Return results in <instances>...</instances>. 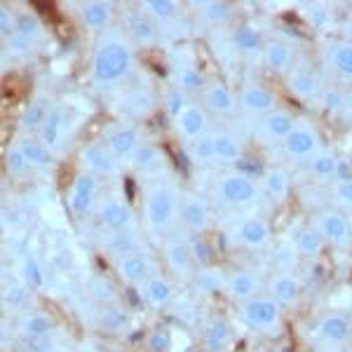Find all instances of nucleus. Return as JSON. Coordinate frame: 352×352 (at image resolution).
<instances>
[{
    "instance_id": "nucleus-1",
    "label": "nucleus",
    "mask_w": 352,
    "mask_h": 352,
    "mask_svg": "<svg viewBox=\"0 0 352 352\" xmlns=\"http://www.w3.org/2000/svg\"><path fill=\"white\" fill-rule=\"evenodd\" d=\"M134 71V45L122 31L101 33L92 54V80L101 87L122 82Z\"/></svg>"
},
{
    "instance_id": "nucleus-2",
    "label": "nucleus",
    "mask_w": 352,
    "mask_h": 352,
    "mask_svg": "<svg viewBox=\"0 0 352 352\" xmlns=\"http://www.w3.org/2000/svg\"><path fill=\"white\" fill-rule=\"evenodd\" d=\"M181 219V192L169 181L157 179L146 188L144 221L153 232H169Z\"/></svg>"
},
{
    "instance_id": "nucleus-3",
    "label": "nucleus",
    "mask_w": 352,
    "mask_h": 352,
    "mask_svg": "<svg viewBox=\"0 0 352 352\" xmlns=\"http://www.w3.org/2000/svg\"><path fill=\"white\" fill-rule=\"evenodd\" d=\"M258 186L252 176L242 172H226L217 181V200L228 207H244V204L256 202Z\"/></svg>"
},
{
    "instance_id": "nucleus-4",
    "label": "nucleus",
    "mask_w": 352,
    "mask_h": 352,
    "mask_svg": "<svg viewBox=\"0 0 352 352\" xmlns=\"http://www.w3.org/2000/svg\"><path fill=\"white\" fill-rule=\"evenodd\" d=\"M240 312L249 327L258 329L265 333H275L282 322V305L270 296H256L252 300H244Z\"/></svg>"
},
{
    "instance_id": "nucleus-5",
    "label": "nucleus",
    "mask_w": 352,
    "mask_h": 352,
    "mask_svg": "<svg viewBox=\"0 0 352 352\" xmlns=\"http://www.w3.org/2000/svg\"><path fill=\"white\" fill-rule=\"evenodd\" d=\"M282 148L289 157L294 160H310L315 153H320L324 148L322 144V134L317 132L315 124L305 122V120H296L294 129L289 132V136L282 141Z\"/></svg>"
},
{
    "instance_id": "nucleus-6",
    "label": "nucleus",
    "mask_w": 352,
    "mask_h": 352,
    "mask_svg": "<svg viewBox=\"0 0 352 352\" xmlns=\"http://www.w3.org/2000/svg\"><path fill=\"white\" fill-rule=\"evenodd\" d=\"M80 167L82 172L92 176H113L120 174V160L113 155V151L106 146V141H89L87 146H82L80 151Z\"/></svg>"
},
{
    "instance_id": "nucleus-7",
    "label": "nucleus",
    "mask_w": 352,
    "mask_h": 352,
    "mask_svg": "<svg viewBox=\"0 0 352 352\" xmlns=\"http://www.w3.org/2000/svg\"><path fill=\"white\" fill-rule=\"evenodd\" d=\"M181 221L190 235H202L212 226V207L200 192H181Z\"/></svg>"
},
{
    "instance_id": "nucleus-8",
    "label": "nucleus",
    "mask_w": 352,
    "mask_h": 352,
    "mask_svg": "<svg viewBox=\"0 0 352 352\" xmlns=\"http://www.w3.org/2000/svg\"><path fill=\"white\" fill-rule=\"evenodd\" d=\"M144 136H141L139 127H134L132 122H122V124H113V127L106 132V146L113 151V155L120 162L132 160V155L144 146Z\"/></svg>"
},
{
    "instance_id": "nucleus-9",
    "label": "nucleus",
    "mask_w": 352,
    "mask_h": 352,
    "mask_svg": "<svg viewBox=\"0 0 352 352\" xmlns=\"http://www.w3.org/2000/svg\"><path fill=\"white\" fill-rule=\"evenodd\" d=\"M285 80H287L289 92L300 101H310L322 94L320 76L315 73L310 61H296V64L292 66V71L285 76Z\"/></svg>"
},
{
    "instance_id": "nucleus-10",
    "label": "nucleus",
    "mask_w": 352,
    "mask_h": 352,
    "mask_svg": "<svg viewBox=\"0 0 352 352\" xmlns=\"http://www.w3.org/2000/svg\"><path fill=\"white\" fill-rule=\"evenodd\" d=\"M204 111L214 113L219 118H230L240 109V96H237L223 80H209L202 89Z\"/></svg>"
},
{
    "instance_id": "nucleus-11",
    "label": "nucleus",
    "mask_w": 352,
    "mask_h": 352,
    "mask_svg": "<svg viewBox=\"0 0 352 352\" xmlns=\"http://www.w3.org/2000/svg\"><path fill=\"white\" fill-rule=\"evenodd\" d=\"M96 200H99V179L87 172L78 174L68 190V209L76 217H85L96 207Z\"/></svg>"
},
{
    "instance_id": "nucleus-12",
    "label": "nucleus",
    "mask_w": 352,
    "mask_h": 352,
    "mask_svg": "<svg viewBox=\"0 0 352 352\" xmlns=\"http://www.w3.org/2000/svg\"><path fill=\"white\" fill-rule=\"evenodd\" d=\"M315 226H317V230L324 235V240L331 242L333 247H348V244L352 242L350 221L336 207L322 209V212L315 217Z\"/></svg>"
},
{
    "instance_id": "nucleus-13",
    "label": "nucleus",
    "mask_w": 352,
    "mask_h": 352,
    "mask_svg": "<svg viewBox=\"0 0 352 352\" xmlns=\"http://www.w3.org/2000/svg\"><path fill=\"white\" fill-rule=\"evenodd\" d=\"M43 38V24L38 19V14H31V12H24L16 16V26H14V33L8 38V50L14 54H26L41 43Z\"/></svg>"
},
{
    "instance_id": "nucleus-14",
    "label": "nucleus",
    "mask_w": 352,
    "mask_h": 352,
    "mask_svg": "<svg viewBox=\"0 0 352 352\" xmlns=\"http://www.w3.org/2000/svg\"><path fill=\"white\" fill-rule=\"evenodd\" d=\"M232 240L244 249H252V252H261L272 242V228L263 217H249L242 223L235 226L232 230Z\"/></svg>"
},
{
    "instance_id": "nucleus-15",
    "label": "nucleus",
    "mask_w": 352,
    "mask_h": 352,
    "mask_svg": "<svg viewBox=\"0 0 352 352\" xmlns=\"http://www.w3.org/2000/svg\"><path fill=\"white\" fill-rule=\"evenodd\" d=\"M96 217H99V223L111 232L134 230V226H136L132 207H129L127 202L118 200V197H106L104 202H99Z\"/></svg>"
},
{
    "instance_id": "nucleus-16",
    "label": "nucleus",
    "mask_w": 352,
    "mask_h": 352,
    "mask_svg": "<svg viewBox=\"0 0 352 352\" xmlns=\"http://www.w3.org/2000/svg\"><path fill=\"white\" fill-rule=\"evenodd\" d=\"M352 336V324L345 315L340 312H327L315 327V338L317 343L327 345V348H340L343 343H348Z\"/></svg>"
},
{
    "instance_id": "nucleus-17",
    "label": "nucleus",
    "mask_w": 352,
    "mask_h": 352,
    "mask_svg": "<svg viewBox=\"0 0 352 352\" xmlns=\"http://www.w3.org/2000/svg\"><path fill=\"white\" fill-rule=\"evenodd\" d=\"M240 106L249 116L265 118V116H270L272 111H277V96L272 89L265 87V85L249 82V85H244L240 92Z\"/></svg>"
},
{
    "instance_id": "nucleus-18",
    "label": "nucleus",
    "mask_w": 352,
    "mask_h": 352,
    "mask_svg": "<svg viewBox=\"0 0 352 352\" xmlns=\"http://www.w3.org/2000/svg\"><path fill=\"white\" fill-rule=\"evenodd\" d=\"M124 36L132 45L139 47H153L157 43V24L151 19L144 10H129L124 14Z\"/></svg>"
},
{
    "instance_id": "nucleus-19",
    "label": "nucleus",
    "mask_w": 352,
    "mask_h": 352,
    "mask_svg": "<svg viewBox=\"0 0 352 352\" xmlns=\"http://www.w3.org/2000/svg\"><path fill=\"white\" fill-rule=\"evenodd\" d=\"M174 124L181 139L192 144V141H197L209 132V113L200 104H188L186 111L174 120Z\"/></svg>"
},
{
    "instance_id": "nucleus-20",
    "label": "nucleus",
    "mask_w": 352,
    "mask_h": 352,
    "mask_svg": "<svg viewBox=\"0 0 352 352\" xmlns=\"http://www.w3.org/2000/svg\"><path fill=\"white\" fill-rule=\"evenodd\" d=\"M116 272L124 285H144L153 275V263L146 252H134L122 258H116Z\"/></svg>"
},
{
    "instance_id": "nucleus-21",
    "label": "nucleus",
    "mask_w": 352,
    "mask_h": 352,
    "mask_svg": "<svg viewBox=\"0 0 352 352\" xmlns=\"http://www.w3.org/2000/svg\"><path fill=\"white\" fill-rule=\"evenodd\" d=\"M164 261H167L169 270L174 272L176 277H192L195 272V261L190 256V247H188V240L184 237H169L164 242Z\"/></svg>"
},
{
    "instance_id": "nucleus-22",
    "label": "nucleus",
    "mask_w": 352,
    "mask_h": 352,
    "mask_svg": "<svg viewBox=\"0 0 352 352\" xmlns=\"http://www.w3.org/2000/svg\"><path fill=\"white\" fill-rule=\"evenodd\" d=\"M80 21L85 28L96 33H106L111 31L113 16H116V5L113 3H104V0H89V3L80 5Z\"/></svg>"
},
{
    "instance_id": "nucleus-23",
    "label": "nucleus",
    "mask_w": 352,
    "mask_h": 352,
    "mask_svg": "<svg viewBox=\"0 0 352 352\" xmlns=\"http://www.w3.org/2000/svg\"><path fill=\"white\" fill-rule=\"evenodd\" d=\"M261 287H263L261 277L252 270H235L226 277V292H228L230 298L240 300V303L261 296Z\"/></svg>"
},
{
    "instance_id": "nucleus-24",
    "label": "nucleus",
    "mask_w": 352,
    "mask_h": 352,
    "mask_svg": "<svg viewBox=\"0 0 352 352\" xmlns=\"http://www.w3.org/2000/svg\"><path fill=\"white\" fill-rule=\"evenodd\" d=\"M129 167L136 169L139 174L155 179V176L164 174V169H167V160H164V153L157 148L155 144H144L132 155V160H129Z\"/></svg>"
},
{
    "instance_id": "nucleus-25",
    "label": "nucleus",
    "mask_w": 352,
    "mask_h": 352,
    "mask_svg": "<svg viewBox=\"0 0 352 352\" xmlns=\"http://www.w3.org/2000/svg\"><path fill=\"white\" fill-rule=\"evenodd\" d=\"M157 106V99L151 89H132L120 99L118 109L124 118H132V120H139V118H148Z\"/></svg>"
},
{
    "instance_id": "nucleus-26",
    "label": "nucleus",
    "mask_w": 352,
    "mask_h": 352,
    "mask_svg": "<svg viewBox=\"0 0 352 352\" xmlns=\"http://www.w3.org/2000/svg\"><path fill=\"white\" fill-rule=\"evenodd\" d=\"M261 56H263L265 68L275 73V76H287V73L292 71V66L296 64V61H294L292 45H287L285 41H268Z\"/></svg>"
},
{
    "instance_id": "nucleus-27",
    "label": "nucleus",
    "mask_w": 352,
    "mask_h": 352,
    "mask_svg": "<svg viewBox=\"0 0 352 352\" xmlns=\"http://www.w3.org/2000/svg\"><path fill=\"white\" fill-rule=\"evenodd\" d=\"M141 294H144L146 303L153 305V308H167V305H172V300L176 296V289L172 285V280L153 272L148 280L141 285Z\"/></svg>"
},
{
    "instance_id": "nucleus-28",
    "label": "nucleus",
    "mask_w": 352,
    "mask_h": 352,
    "mask_svg": "<svg viewBox=\"0 0 352 352\" xmlns=\"http://www.w3.org/2000/svg\"><path fill=\"white\" fill-rule=\"evenodd\" d=\"M270 298L280 305H294L300 296V280L294 272H275L268 282Z\"/></svg>"
},
{
    "instance_id": "nucleus-29",
    "label": "nucleus",
    "mask_w": 352,
    "mask_h": 352,
    "mask_svg": "<svg viewBox=\"0 0 352 352\" xmlns=\"http://www.w3.org/2000/svg\"><path fill=\"white\" fill-rule=\"evenodd\" d=\"M64 132H66V111L61 106H50L47 120H45L43 129L38 132V139L54 153L61 146V141H64Z\"/></svg>"
},
{
    "instance_id": "nucleus-30",
    "label": "nucleus",
    "mask_w": 352,
    "mask_h": 352,
    "mask_svg": "<svg viewBox=\"0 0 352 352\" xmlns=\"http://www.w3.org/2000/svg\"><path fill=\"white\" fill-rule=\"evenodd\" d=\"M296 124V118L287 111H272L270 116L261 118L258 120V132L265 136V139H272V141H285L289 132L294 129Z\"/></svg>"
},
{
    "instance_id": "nucleus-31",
    "label": "nucleus",
    "mask_w": 352,
    "mask_h": 352,
    "mask_svg": "<svg viewBox=\"0 0 352 352\" xmlns=\"http://www.w3.org/2000/svg\"><path fill=\"white\" fill-rule=\"evenodd\" d=\"M261 188H263L272 200L282 202L289 197V192H292V179H289V172L285 167H280V164H275V167H268L261 172Z\"/></svg>"
},
{
    "instance_id": "nucleus-32",
    "label": "nucleus",
    "mask_w": 352,
    "mask_h": 352,
    "mask_svg": "<svg viewBox=\"0 0 352 352\" xmlns=\"http://www.w3.org/2000/svg\"><path fill=\"white\" fill-rule=\"evenodd\" d=\"M232 45H235V50L240 54H261L265 47V41H263V33H261L258 26L254 24H240L235 26V31H232Z\"/></svg>"
},
{
    "instance_id": "nucleus-33",
    "label": "nucleus",
    "mask_w": 352,
    "mask_h": 352,
    "mask_svg": "<svg viewBox=\"0 0 352 352\" xmlns=\"http://www.w3.org/2000/svg\"><path fill=\"white\" fill-rule=\"evenodd\" d=\"M327 61L338 78L352 82V41H336L329 45Z\"/></svg>"
},
{
    "instance_id": "nucleus-34",
    "label": "nucleus",
    "mask_w": 352,
    "mask_h": 352,
    "mask_svg": "<svg viewBox=\"0 0 352 352\" xmlns=\"http://www.w3.org/2000/svg\"><path fill=\"white\" fill-rule=\"evenodd\" d=\"M232 343V329L226 320H212L204 329V350L207 352H226Z\"/></svg>"
},
{
    "instance_id": "nucleus-35",
    "label": "nucleus",
    "mask_w": 352,
    "mask_h": 352,
    "mask_svg": "<svg viewBox=\"0 0 352 352\" xmlns=\"http://www.w3.org/2000/svg\"><path fill=\"white\" fill-rule=\"evenodd\" d=\"M104 247L111 256L116 258H122L127 254H134V252H141V242L139 237L134 235V230H118V232H106L104 237Z\"/></svg>"
},
{
    "instance_id": "nucleus-36",
    "label": "nucleus",
    "mask_w": 352,
    "mask_h": 352,
    "mask_svg": "<svg viewBox=\"0 0 352 352\" xmlns=\"http://www.w3.org/2000/svg\"><path fill=\"white\" fill-rule=\"evenodd\" d=\"M192 287L202 294V296H212L217 292H226V275L219 268H212V265H204V268H197L192 272Z\"/></svg>"
},
{
    "instance_id": "nucleus-37",
    "label": "nucleus",
    "mask_w": 352,
    "mask_h": 352,
    "mask_svg": "<svg viewBox=\"0 0 352 352\" xmlns=\"http://www.w3.org/2000/svg\"><path fill=\"white\" fill-rule=\"evenodd\" d=\"M19 146L33 169H50L54 164V153L50 151L41 139L24 136V139H19Z\"/></svg>"
},
{
    "instance_id": "nucleus-38",
    "label": "nucleus",
    "mask_w": 352,
    "mask_h": 352,
    "mask_svg": "<svg viewBox=\"0 0 352 352\" xmlns=\"http://www.w3.org/2000/svg\"><path fill=\"white\" fill-rule=\"evenodd\" d=\"M19 277L28 289H33V292H45V289H47L45 268L33 254H26V256L19 261Z\"/></svg>"
},
{
    "instance_id": "nucleus-39",
    "label": "nucleus",
    "mask_w": 352,
    "mask_h": 352,
    "mask_svg": "<svg viewBox=\"0 0 352 352\" xmlns=\"http://www.w3.org/2000/svg\"><path fill=\"white\" fill-rule=\"evenodd\" d=\"M54 329V320L47 312H26L19 322V333L24 338H45Z\"/></svg>"
},
{
    "instance_id": "nucleus-40",
    "label": "nucleus",
    "mask_w": 352,
    "mask_h": 352,
    "mask_svg": "<svg viewBox=\"0 0 352 352\" xmlns=\"http://www.w3.org/2000/svg\"><path fill=\"white\" fill-rule=\"evenodd\" d=\"M139 8L155 21L157 28L172 26L179 19V3H174V0H146Z\"/></svg>"
},
{
    "instance_id": "nucleus-41",
    "label": "nucleus",
    "mask_w": 352,
    "mask_h": 352,
    "mask_svg": "<svg viewBox=\"0 0 352 352\" xmlns=\"http://www.w3.org/2000/svg\"><path fill=\"white\" fill-rule=\"evenodd\" d=\"M296 247H298V252H300V256H308V258H317L322 252H324V247H327V240H324V235H322L320 230H317V226L312 223V226H305V228H300L296 232Z\"/></svg>"
},
{
    "instance_id": "nucleus-42",
    "label": "nucleus",
    "mask_w": 352,
    "mask_h": 352,
    "mask_svg": "<svg viewBox=\"0 0 352 352\" xmlns=\"http://www.w3.org/2000/svg\"><path fill=\"white\" fill-rule=\"evenodd\" d=\"M47 113H50V106L45 104L43 99H33L26 104V109L21 111L19 116V129L26 134H33V132H41L45 120H47Z\"/></svg>"
},
{
    "instance_id": "nucleus-43",
    "label": "nucleus",
    "mask_w": 352,
    "mask_h": 352,
    "mask_svg": "<svg viewBox=\"0 0 352 352\" xmlns=\"http://www.w3.org/2000/svg\"><path fill=\"white\" fill-rule=\"evenodd\" d=\"M338 160L340 157L336 155L333 151L329 148H322L320 153L308 160V172L320 181H327V179H336V172H338Z\"/></svg>"
},
{
    "instance_id": "nucleus-44",
    "label": "nucleus",
    "mask_w": 352,
    "mask_h": 352,
    "mask_svg": "<svg viewBox=\"0 0 352 352\" xmlns=\"http://www.w3.org/2000/svg\"><path fill=\"white\" fill-rule=\"evenodd\" d=\"M244 157V144L230 132H217V162L237 164Z\"/></svg>"
},
{
    "instance_id": "nucleus-45",
    "label": "nucleus",
    "mask_w": 352,
    "mask_h": 352,
    "mask_svg": "<svg viewBox=\"0 0 352 352\" xmlns=\"http://www.w3.org/2000/svg\"><path fill=\"white\" fill-rule=\"evenodd\" d=\"M174 87H179L181 92L186 94H195V92H202L204 87H207V78H204V73L200 68L195 66H179L174 73Z\"/></svg>"
},
{
    "instance_id": "nucleus-46",
    "label": "nucleus",
    "mask_w": 352,
    "mask_h": 352,
    "mask_svg": "<svg viewBox=\"0 0 352 352\" xmlns=\"http://www.w3.org/2000/svg\"><path fill=\"white\" fill-rule=\"evenodd\" d=\"M197 10H200L202 19L212 26H226L232 21V8L228 3H221V0H204V3H197Z\"/></svg>"
},
{
    "instance_id": "nucleus-47",
    "label": "nucleus",
    "mask_w": 352,
    "mask_h": 352,
    "mask_svg": "<svg viewBox=\"0 0 352 352\" xmlns=\"http://www.w3.org/2000/svg\"><path fill=\"white\" fill-rule=\"evenodd\" d=\"M5 169H8V174L12 176L14 181H21L26 179L28 174H31V164H28L24 151H21L19 141H14V144H10V148L5 151Z\"/></svg>"
},
{
    "instance_id": "nucleus-48",
    "label": "nucleus",
    "mask_w": 352,
    "mask_h": 352,
    "mask_svg": "<svg viewBox=\"0 0 352 352\" xmlns=\"http://www.w3.org/2000/svg\"><path fill=\"white\" fill-rule=\"evenodd\" d=\"M190 157L195 164L217 162V132H207L190 144Z\"/></svg>"
},
{
    "instance_id": "nucleus-49",
    "label": "nucleus",
    "mask_w": 352,
    "mask_h": 352,
    "mask_svg": "<svg viewBox=\"0 0 352 352\" xmlns=\"http://www.w3.org/2000/svg\"><path fill=\"white\" fill-rule=\"evenodd\" d=\"M298 247H296V240H282L280 244L275 247V256H272V261H275V268L277 272H294V268H296L298 263Z\"/></svg>"
},
{
    "instance_id": "nucleus-50",
    "label": "nucleus",
    "mask_w": 352,
    "mask_h": 352,
    "mask_svg": "<svg viewBox=\"0 0 352 352\" xmlns=\"http://www.w3.org/2000/svg\"><path fill=\"white\" fill-rule=\"evenodd\" d=\"M87 292L96 303L106 305V308H109V305H118V289L111 280H106V277H89Z\"/></svg>"
},
{
    "instance_id": "nucleus-51",
    "label": "nucleus",
    "mask_w": 352,
    "mask_h": 352,
    "mask_svg": "<svg viewBox=\"0 0 352 352\" xmlns=\"http://www.w3.org/2000/svg\"><path fill=\"white\" fill-rule=\"evenodd\" d=\"M31 294L33 289H28L24 282H14V285H5L3 289V303L10 310H26L31 305Z\"/></svg>"
},
{
    "instance_id": "nucleus-52",
    "label": "nucleus",
    "mask_w": 352,
    "mask_h": 352,
    "mask_svg": "<svg viewBox=\"0 0 352 352\" xmlns=\"http://www.w3.org/2000/svg\"><path fill=\"white\" fill-rule=\"evenodd\" d=\"M303 19L308 21V24L315 28V31H329V28L333 26V12L327 8V5H320V3H315V5H303Z\"/></svg>"
},
{
    "instance_id": "nucleus-53",
    "label": "nucleus",
    "mask_w": 352,
    "mask_h": 352,
    "mask_svg": "<svg viewBox=\"0 0 352 352\" xmlns=\"http://www.w3.org/2000/svg\"><path fill=\"white\" fill-rule=\"evenodd\" d=\"M99 324L109 329V331H122L129 324V315L120 305H109V308L99 312Z\"/></svg>"
},
{
    "instance_id": "nucleus-54",
    "label": "nucleus",
    "mask_w": 352,
    "mask_h": 352,
    "mask_svg": "<svg viewBox=\"0 0 352 352\" xmlns=\"http://www.w3.org/2000/svg\"><path fill=\"white\" fill-rule=\"evenodd\" d=\"M188 94L181 92L179 87H172L164 92V111H167V116L172 118V120H176V118L181 116V113L186 111V106H188Z\"/></svg>"
},
{
    "instance_id": "nucleus-55",
    "label": "nucleus",
    "mask_w": 352,
    "mask_h": 352,
    "mask_svg": "<svg viewBox=\"0 0 352 352\" xmlns=\"http://www.w3.org/2000/svg\"><path fill=\"white\" fill-rule=\"evenodd\" d=\"M320 104H322V109H324L327 113H343V109H345V89H338V87L322 89Z\"/></svg>"
},
{
    "instance_id": "nucleus-56",
    "label": "nucleus",
    "mask_w": 352,
    "mask_h": 352,
    "mask_svg": "<svg viewBox=\"0 0 352 352\" xmlns=\"http://www.w3.org/2000/svg\"><path fill=\"white\" fill-rule=\"evenodd\" d=\"M186 240H188L192 261L200 263V268L212 263V249H209L207 240H202V235H190V237H186Z\"/></svg>"
},
{
    "instance_id": "nucleus-57",
    "label": "nucleus",
    "mask_w": 352,
    "mask_h": 352,
    "mask_svg": "<svg viewBox=\"0 0 352 352\" xmlns=\"http://www.w3.org/2000/svg\"><path fill=\"white\" fill-rule=\"evenodd\" d=\"M331 200L340 209H352V179L333 181V186H331Z\"/></svg>"
},
{
    "instance_id": "nucleus-58",
    "label": "nucleus",
    "mask_w": 352,
    "mask_h": 352,
    "mask_svg": "<svg viewBox=\"0 0 352 352\" xmlns=\"http://www.w3.org/2000/svg\"><path fill=\"white\" fill-rule=\"evenodd\" d=\"M14 26H16V16L10 14L8 5H3V10H0V36H3V41H8L12 36Z\"/></svg>"
},
{
    "instance_id": "nucleus-59",
    "label": "nucleus",
    "mask_w": 352,
    "mask_h": 352,
    "mask_svg": "<svg viewBox=\"0 0 352 352\" xmlns=\"http://www.w3.org/2000/svg\"><path fill=\"white\" fill-rule=\"evenodd\" d=\"M19 223H21L19 209H12V207H8V204H5V207H3V226H5V228H12V226H19Z\"/></svg>"
},
{
    "instance_id": "nucleus-60",
    "label": "nucleus",
    "mask_w": 352,
    "mask_h": 352,
    "mask_svg": "<svg viewBox=\"0 0 352 352\" xmlns=\"http://www.w3.org/2000/svg\"><path fill=\"white\" fill-rule=\"evenodd\" d=\"M151 345H153V350H155V352H164L169 348V336L164 331H157L155 336L151 338Z\"/></svg>"
},
{
    "instance_id": "nucleus-61",
    "label": "nucleus",
    "mask_w": 352,
    "mask_h": 352,
    "mask_svg": "<svg viewBox=\"0 0 352 352\" xmlns=\"http://www.w3.org/2000/svg\"><path fill=\"white\" fill-rule=\"evenodd\" d=\"M345 179H352V162L338 160V172H336V179L333 181H345Z\"/></svg>"
},
{
    "instance_id": "nucleus-62",
    "label": "nucleus",
    "mask_w": 352,
    "mask_h": 352,
    "mask_svg": "<svg viewBox=\"0 0 352 352\" xmlns=\"http://www.w3.org/2000/svg\"><path fill=\"white\" fill-rule=\"evenodd\" d=\"M343 113L352 120V87L345 89V109H343Z\"/></svg>"
},
{
    "instance_id": "nucleus-63",
    "label": "nucleus",
    "mask_w": 352,
    "mask_h": 352,
    "mask_svg": "<svg viewBox=\"0 0 352 352\" xmlns=\"http://www.w3.org/2000/svg\"><path fill=\"white\" fill-rule=\"evenodd\" d=\"M320 352H340L338 348H324V350H320Z\"/></svg>"
}]
</instances>
